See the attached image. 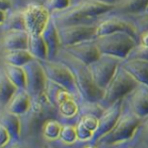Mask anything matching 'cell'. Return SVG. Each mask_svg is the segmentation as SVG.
I'll list each match as a JSON object with an SVG mask.
<instances>
[{
  "mask_svg": "<svg viewBox=\"0 0 148 148\" xmlns=\"http://www.w3.org/2000/svg\"><path fill=\"white\" fill-rule=\"evenodd\" d=\"M60 114L56 106L51 103L45 93L31 97L28 111L20 115L21 133L26 135H36L49 118H56Z\"/></svg>",
  "mask_w": 148,
  "mask_h": 148,
  "instance_id": "obj_1",
  "label": "cell"
},
{
  "mask_svg": "<svg viewBox=\"0 0 148 148\" xmlns=\"http://www.w3.org/2000/svg\"><path fill=\"white\" fill-rule=\"evenodd\" d=\"M114 8V5L102 3L96 0H84L74 7H68L60 13H57L53 15V18L57 26L82 24L84 20L107 13Z\"/></svg>",
  "mask_w": 148,
  "mask_h": 148,
  "instance_id": "obj_2",
  "label": "cell"
},
{
  "mask_svg": "<svg viewBox=\"0 0 148 148\" xmlns=\"http://www.w3.org/2000/svg\"><path fill=\"white\" fill-rule=\"evenodd\" d=\"M66 54H67V60L62 61V62L67 65L73 71L81 98L84 101L100 102V100L103 97V90L95 83L91 73L88 71V65L76 60L68 53Z\"/></svg>",
  "mask_w": 148,
  "mask_h": 148,
  "instance_id": "obj_3",
  "label": "cell"
},
{
  "mask_svg": "<svg viewBox=\"0 0 148 148\" xmlns=\"http://www.w3.org/2000/svg\"><path fill=\"white\" fill-rule=\"evenodd\" d=\"M94 40L101 54L111 56L121 60L127 59L136 45L135 37L125 31L98 36Z\"/></svg>",
  "mask_w": 148,
  "mask_h": 148,
  "instance_id": "obj_4",
  "label": "cell"
},
{
  "mask_svg": "<svg viewBox=\"0 0 148 148\" xmlns=\"http://www.w3.org/2000/svg\"><path fill=\"white\" fill-rule=\"evenodd\" d=\"M138 85V82L133 78V76L119 65L111 81L104 88L103 97L100 100L101 104L107 108L116 100L123 99L126 95L130 94Z\"/></svg>",
  "mask_w": 148,
  "mask_h": 148,
  "instance_id": "obj_5",
  "label": "cell"
},
{
  "mask_svg": "<svg viewBox=\"0 0 148 148\" xmlns=\"http://www.w3.org/2000/svg\"><path fill=\"white\" fill-rule=\"evenodd\" d=\"M142 123V118L138 115L132 113H126V114L119 116L116 124L113 126V128L106 134L96 140V145H114L124 143L128 141L136 133L138 127Z\"/></svg>",
  "mask_w": 148,
  "mask_h": 148,
  "instance_id": "obj_6",
  "label": "cell"
},
{
  "mask_svg": "<svg viewBox=\"0 0 148 148\" xmlns=\"http://www.w3.org/2000/svg\"><path fill=\"white\" fill-rule=\"evenodd\" d=\"M42 66L44 68L46 77L48 80H51L56 83L60 84L61 86H63L71 92V94H78L77 84L75 81L74 74L67 65L63 63L62 61H51V60H44L40 61Z\"/></svg>",
  "mask_w": 148,
  "mask_h": 148,
  "instance_id": "obj_7",
  "label": "cell"
},
{
  "mask_svg": "<svg viewBox=\"0 0 148 148\" xmlns=\"http://www.w3.org/2000/svg\"><path fill=\"white\" fill-rule=\"evenodd\" d=\"M119 60L121 59L115 57L101 54L97 60L88 65L93 80L100 88L104 90V88L111 81L115 71L119 66Z\"/></svg>",
  "mask_w": 148,
  "mask_h": 148,
  "instance_id": "obj_8",
  "label": "cell"
},
{
  "mask_svg": "<svg viewBox=\"0 0 148 148\" xmlns=\"http://www.w3.org/2000/svg\"><path fill=\"white\" fill-rule=\"evenodd\" d=\"M97 25L75 24L68 26H58L61 46H69L84 40L96 38Z\"/></svg>",
  "mask_w": 148,
  "mask_h": 148,
  "instance_id": "obj_9",
  "label": "cell"
},
{
  "mask_svg": "<svg viewBox=\"0 0 148 148\" xmlns=\"http://www.w3.org/2000/svg\"><path fill=\"white\" fill-rule=\"evenodd\" d=\"M26 73V90L31 97L45 93L47 77L42 63L37 59H32L23 66Z\"/></svg>",
  "mask_w": 148,
  "mask_h": 148,
  "instance_id": "obj_10",
  "label": "cell"
},
{
  "mask_svg": "<svg viewBox=\"0 0 148 148\" xmlns=\"http://www.w3.org/2000/svg\"><path fill=\"white\" fill-rule=\"evenodd\" d=\"M26 30L29 34H42L50 18V11L40 3H29L23 10Z\"/></svg>",
  "mask_w": 148,
  "mask_h": 148,
  "instance_id": "obj_11",
  "label": "cell"
},
{
  "mask_svg": "<svg viewBox=\"0 0 148 148\" xmlns=\"http://www.w3.org/2000/svg\"><path fill=\"white\" fill-rule=\"evenodd\" d=\"M121 108H123V99H118L111 106L104 108L103 113L98 118L97 128L93 132V136L91 138L92 143H95L96 140H98L113 128V126L116 124L121 114Z\"/></svg>",
  "mask_w": 148,
  "mask_h": 148,
  "instance_id": "obj_12",
  "label": "cell"
},
{
  "mask_svg": "<svg viewBox=\"0 0 148 148\" xmlns=\"http://www.w3.org/2000/svg\"><path fill=\"white\" fill-rule=\"evenodd\" d=\"M63 48L66 53L85 65L91 64L92 62L96 61L101 56L94 40H84L69 46H63Z\"/></svg>",
  "mask_w": 148,
  "mask_h": 148,
  "instance_id": "obj_13",
  "label": "cell"
},
{
  "mask_svg": "<svg viewBox=\"0 0 148 148\" xmlns=\"http://www.w3.org/2000/svg\"><path fill=\"white\" fill-rule=\"evenodd\" d=\"M117 31L128 32V33L132 34L134 37H135V32H136L135 28L130 23L121 19V18H117V17H114V18H109V19L103 20L99 25H97V28H96V37L114 33V32H117Z\"/></svg>",
  "mask_w": 148,
  "mask_h": 148,
  "instance_id": "obj_14",
  "label": "cell"
},
{
  "mask_svg": "<svg viewBox=\"0 0 148 148\" xmlns=\"http://www.w3.org/2000/svg\"><path fill=\"white\" fill-rule=\"evenodd\" d=\"M42 36L44 38L45 43H46V47H47V60H51V59H53L57 56L61 46L59 32H58V26L53 16H50L46 27L42 32Z\"/></svg>",
  "mask_w": 148,
  "mask_h": 148,
  "instance_id": "obj_15",
  "label": "cell"
},
{
  "mask_svg": "<svg viewBox=\"0 0 148 148\" xmlns=\"http://www.w3.org/2000/svg\"><path fill=\"white\" fill-rule=\"evenodd\" d=\"M130 107L132 112L138 117L148 116V86L145 84H140L131 92Z\"/></svg>",
  "mask_w": 148,
  "mask_h": 148,
  "instance_id": "obj_16",
  "label": "cell"
},
{
  "mask_svg": "<svg viewBox=\"0 0 148 148\" xmlns=\"http://www.w3.org/2000/svg\"><path fill=\"white\" fill-rule=\"evenodd\" d=\"M121 66L133 76L138 83L148 86V61L138 58H131L124 62Z\"/></svg>",
  "mask_w": 148,
  "mask_h": 148,
  "instance_id": "obj_17",
  "label": "cell"
},
{
  "mask_svg": "<svg viewBox=\"0 0 148 148\" xmlns=\"http://www.w3.org/2000/svg\"><path fill=\"white\" fill-rule=\"evenodd\" d=\"M31 103V96L25 88H17L14 93L10 101L5 106V109L8 111L12 112L14 114L20 115L25 114L28 111Z\"/></svg>",
  "mask_w": 148,
  "mask_h": 148,
  "instance_id": "obj_18",
  "label": "cell"
},
{
  "mask_svg": "<svg viewBox=\"0 0 148 148\" xmlns=\"http://www.w3.org/2000/svg\"><path fill=\"white\" fill-rule=\"evenodd\" d=\"M29 33L27 30H10L7 31L2 40V46L5 50L28 49Z\"/></svg>",
  "mask_w": 148,
  "mask_h": 148,
  "instance_id": "obj_19",
  "label": "cell"
},
{
  "mask_svg": "<svg viewBox=\"0 0 148 148\" xmlns=\"http://www.w3.org/2000/svg\"><path fill=\"white\" fill-rule=\"evenodd\" d=\"M0 125H2L7 129L11 136V141L18 142L21 135V124L20 117L7 109L0 111Z\"/></svg>",
  "mask_w": 148,
  "mask_h": 148,
  "instance_id": "obj_20",
  "label": "cell"
},
{
  "mask_svg": "<svg viewBox=\"0 0 148 148\" xmlns=\"http://www.w3.org/2000/svg\"><path fill=\"white\" fill-rule=\"evenodd\" d=\"M45 94L48 97V99L51 101V103L57 107V109L67 99L74 97V95L71 94V92H68L65 88L61 86L60 84L56 83L53 81L48 80V79L46 82Z\"/></svg>",
  "mask_w": 148,
  "mask_h": 148,
  "instance_id": "obj_21",
  "label": "cell"
},
{
  "mask_svg": "<svg viewBox=\"0 0 148 148\" xmlns=\"http://www.w3.org/2000/svg\"><path fill=\"white\" fill-rule=\"evenodd\" d=\"M28 50L30 51V53L34 59H37L40 61L48 59L47 47L42 34H29Z\"/></svg>",
  "mask_w": 148,
  "mask_h": 148,
  "instance_id": "obj_22",
  "label": "cell"
},
{
  "mask_svg": "<svg viewBox=\"0 0 148 148\" xmlns=\"http://www.w3.org/2000/svg\"><path fill=\"white\" fill-rule=\"evenodd\" d=\"M16 90L17 88L10 80V78L8 77L4 69H1L0 71V104L5 107Z\"/></svg>",
  "mask_w": 148,
  "mask_h": 148,
  "instance_id": "obj_23",
  "label": "cell"
},
{
  "mask_svg": "<svg viewBox=\"0 0 148 148\" xmlns=\"http://www.w3.org/2000/svg\"><path fill=\"white\" fill-rule=\"evenodd\" d=\"M5 62L9 64L24 66L29 61L34 59L28 49H15V50H5L4 54Z\"/></svg>",
  "mask_w": 148,
  "mask_h": 148,
  "instance_id": "obj_24",
  "label": "cell"
},
{
  "mask_svg": "<svg viewBox=\"0 0 148 148\" xmlns=\"http://www.w3.org/2000/svg\"><path fill=\"white\" fill-rule=\"evenodd\" d=\"M3 69L7 73L8 77L10 78V80L13 82L17 88L26 90V73L23 66H17V65L7 63Z\"/></svg>",
  "mask_w": 148,
  "mask_h": 148,
  "instance_id": "obj_25",
  "label": "cell"
},
{
  "mask_svg": "<svg viewBox=\"0 0 148 148\" xmlns=\"http://www.w3.org/2000/svg\"><path fill=\"white\" fill-rule=\"evenodd\" d=\"M148 7V0H121L115 8L123 13H138Z\"/></svg>",
  "mask_w": 148,
  "mask_h": 148,
  "instance_id": "obj_26",
  "label": "cell"
},
{
  "mask_svg": "<svg viewBox=\"0 0 148 148\" xmlns=\"http://www.w3.org/2000/svg\"><path fill=\"white\" fill-rule=\"evenodd\" d=\"M3 25L7 31L26 30V25H25L23 11H15L13 13H11L9 16L5 17Z\"/></svg>",
  "mask_w": 148,
  "mask_h": 148,
  "instance_id": "obj_27",
  "label": "cell"
},
{
  "mask_svg": "<svg viewBox=\"0 0 148 148\" xmlns=\"http://www.w3.org/2000/svg\"><path fill=\"white\" fill-rule=\"evenodd\" d=\"M62 126L63 125L61 124L57 118H49L45 121L44 126L42 128V133L45 138L50 140V141L57 140L58 138H60Z\"/></svg>",
  "mask_w": 148,
  "mask_h": 148,
  "instance_id": "obj_28",
  "label": "cell"
},
{
  "mask_svg": "<svg viewBox=\"0 0 148 148\" xmlns=\"http://www.w3.org/2000/svg\"><path fill=\"white\" fill-rule=\"evenodd\" d=\"M104 111V107L99 102H90L85 101L79 106V114L80 115H94L96 117H100Z\"/></svg>",
  "mask_w": 148,
  "mask_h": 148,
  "instance_id": "obj_29",
  "label": "cell"
},
{
  "mask_svg": "<svg viewBox=\"0 0 148 148\" xmlns=\"http://www.w3.org/2000/svg\"><path fill=\"white\" fill-rule=\"evenodd\" d=\"M60 138L62 142L66 144H71L77 140V131H76V125L65 124L62 126L60 133Z\"/></svg>",
  "mask_w": 148,
  "mask_h": 148,
  "instance_id": "obj_30",
  "label": "cell"
},
{
  "mask_svg": "<svg viewBox=\"0 0 148 148\" xmlns=\"http://www.w3.org/2000/svg\"><path fill=\"white\" fill-rule=\"evenodd\" d=\"M76 131H77V138L80 141H91L92 136H93V131L86 128L80 119L76 124Z\"/></svg>",
  "mask_w": 148,
  "mask_h": 148,
  "instance_id": "obj_31",
  "label": "cell"
},
{
  "mask_svg": "<svg viewBox=\"0 0 148 148\" xmlns=\"http://www.w3.org/2000/svg\"><path fill=\"white\" fill-rule=\"evenodd\" d=\"M71 5V0H47L46 8L50 12L63 11Z\"/></svg>",
  "mask_w": 148,
  "mask_h": 148,
  "instance_id": "obj_32",
  "label": "cell"
},
{
  "mask_svg": "<svg viewBox=\"0 0 148 148\" xmlns=\"http://www.w3.org/2000/svg\"><path fill=\"white\" fill-rule=\"evenodd\" d=\"M138 129H140V134H138V142L141 146L148 147V119L144 123H141Z\"/></svg>",
  "mask_w": 148,
  "mask_h": 148,
  "instance_id": "obj_33",
  "label": "cell"
},
{
  "mask_svg": "<svg viewBox=\"0 0 148 148\" xmlns=\"http://www.w3.org/2000/svg\"><path fill=\"white\" fill-rule=\"evenodd\" d=\"M83 125L88 128L91 131L94 132L97 128V124H98V117L94 116V115H81V117L79 118Z\"/></svg>",
  "mask_w": 148,
  "mask_h": 148,
  "instance_id": "obj_34",
  "label": "cell"
},
{
  "mask_svg": "<svg viewBox=\"0 0 148 148\" xmlns=\"http://www.w3.org/2000/svg\"><path fill=\"white\" fill-rule=\"evenodd\" d=\"M132 58H138V59H143V60L148 61V47L145 46H140V48L135 49L134 52L131 51Z\"/></svg>",
  "mask_w": 148,
  "mask_h": 148,
  "instance_id": "obj_35",
  "label": "cell"
},
{
  "mask_svg": "<svg viewBox=\"0 0 148 148\" xmlns=\"http://www.w3.org/2000/svg\"><path fill=\"white\" fill-rule=\"evenodd\" d=\"M11 141V136L9 132L2 125H0V147L5 146Z\"/></svg>",
  "mask_w": 148,
  "mask_h": 148,
  "instance_id": "obj_36",
  "label": "cell"
},
{
  "mask_svg": "<svg viewBox=\"0 0 148 148\" xmlns=\"http://www.w3.org/2000/svg\"><path fill=\"white\" fill-rule=\"evenodd\" d=\"M140 43H141V46L148 47V31H145L140 35Z\"/></svg>",
  "mask_w": 148,
  "mask_h": 148,
  "instance_id": "obj_37",
  "label": "cell"
},
{
  "mask_svg": "<svg viewBox=\"0 0 148 148\" xmlns=\"http://www.w3.org/2000/svg\"><path fill=\"white\" fill-rule=\"evenodd\" d=\"M12 7V1L11 0H0V10L7 11Z\"/></svg>",
  "mask_w": 148,
  "mask_h": 148,
  "instance_id": "obj_38",
  "label": "cell"
},
{
  "mask_svg": "<svg viewBox=\"0 0 148 148\" xmlns=\"http://www.w3.org/2000/svg\"><path fill=\"white\" fill-rule=\"evenodd\" d=\"M96 1H99V2H102V3H106V4H110V5H116V4L121 1V0H96Z\"/></svg>",
  "mask_w": 148,
  "mask_h": 148,
  "instance_id": "obj_39",
  "label": "cell"
},
{
  "mask_svg": "<svg viewBox=\"0 0 148 148\" xmlns=\"http://www.w3.org/2000/svg\"><path fill=\"white\" fill-rule=\"evenodd\" d=\"M5 11L3 10H0V26L3 25L4 20H5Z\"/></svg>",
  "mask_w": 148,
  "mask_h": 148,
  "instance_id": "obj_40",
  "label": "cell"
}]
</instances>
